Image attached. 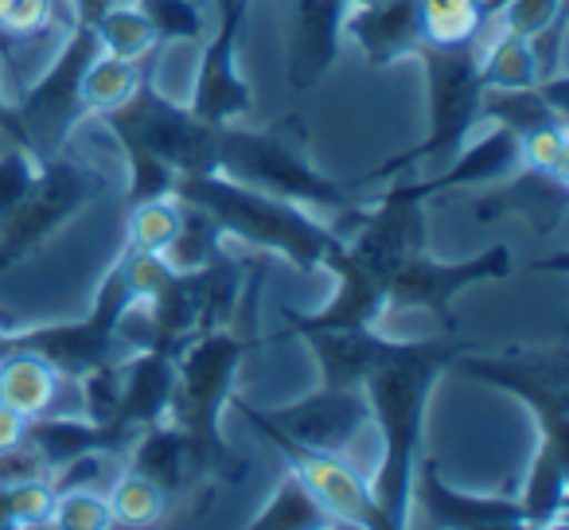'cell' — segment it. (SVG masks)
<instances>
[{"mask_svg":"<svg viewBox=\"0 0 569 530\" xmlns=\"http://www.w3.org/2000/svg\"><path fill=\"white\" fill-rule=\"evenodd\" d=\"M566 488H569V457L558 444H538V457L530 464L527 491H522V519L527 527H553L566 511Z\"/></svg>","mask_w":569,"mask_h":530,"instance_id":"27","label":"cell"},{"mask_svg":"<svg viewBox=\"0 0 569 530\" xmlns=\"http://www.w3.org/2000/svg\"><path fill=\"white\" fill-rule=\"evenodd\" d=\"M289 441L309 444V449L343 452L371 421V402L363 387H325L317 394L301 398L281 410H261Z\"/></svg>","mask_w":569,"mask_h":530,"instance_id":"16","label":"cell"},{"mask_svg":"<svg viewBox=\"0 0 569 530\" xmlns=\"http://www.w3.org/2000/svg\"><path fill=\"white\" fill-rule=\"evenodd\" d=\"M36 476H48L40 452L28 441L12 444V449H0V483H20V480H36Z\"/></svg>","mask_w":569,"mask_h":530,"instance_id":"43","label":"cell"},{"mask_svg":"<svg viewBox=\"0 0 569 530\" xmlns=\"http://www.w3.org/2000/svg\"><path fill=\"white\" fill-rule=\"evenodd\" d=\"M137 304L133 289H129L126 273L113 261L110 273H106L102 289L94 293V304L82 320L74 324H48V328H24V332H12V328H0V356L9 351H32L43 363L56 367L63 379H82L94 367L110 363L113 343H118L121 317Z\"/></svg>","mask_w":569,"mask_h":530,"instance_id":"7","label":"cell"},{"mask_svg":"<svg viewBox=\"0 0 569 530\" xmlns=\"http://www.w3.org/2000/svg\"><path fill=\"white\" fill-rule=\"evenodd\" d=\"M522 168V144L519 133L499 121H488V133L472 144H460V152L452 157V164L445 172L418 180L421 196H437V191H457V188H480V183L507 180Z\"/></svg>","mask_w":569,"mask_h":530,"instance_id":"22","label":"cell"},{"mask_svg":"<svg viewBox=\"0 0 569 530\" xmlns=\"http://www.w3.org/2000/svg\"><path fill=\"white\" fill-rule=\"evenodd\" d=\"M289 336H301L320 359L325 387H363L375 363L395 356L402 340H387L375 328H297ZM284 340V336H281Z\"/></svg>","mask_w":569,"mask_h":530,"instance_id":"21","label":"cell"},{"mask_svg":"<svg viewBox=\"0 0 569 530\" xmlns=\"http://www.w3.org/2000/svg\"><path fill=\"white\" fill-rule=\"evenodd\" d=\"M250 527L253 530H328V527H336V522H332V514L320 507V499L301 483V476L289 472L277 483L269 503L253 514Z\"/></svg>","mask_w":569,"mask_h":530,"instance_id":"29","label":"cell"},{"mask_svg":"<svg viewBox=\"0 0 569 530\" xmlns=\"http://www.w3.org/2000/svg\"><path fill=\"white\" fill-rule=\"evenodd\" d=\"M59 382H63V374L32 351L0 356V406L24 413V418H40V413L51 410Z\"/></svg>","mask_w":569,"mask_h":530,"instance_id":"26","label":"cell"},{"mask_svg":"<svg viewBox=\"0 0 569 530\" xmlns=\"http://www.w3.org/2000/svg\"><path fill=\"white\" fill-rule=\"evenodd\" d=\"M468 351L457 336L441 340H402L395 356L371 367L363 379V394L371 402V421L382 433V464L371 480V496L382 507L390 530L410 522L413 507V468L421 457V433H426V410L433 382Z\"/></svg>","mask_w":569,"mask_h":530,"instance_id":"1","label":"cell"},{"mask_svg":"<svg viewBox=\"0 0 569 530\" xmlns=\"http://www.w3.org/2000/svg\"><path fill=\"white\" fill-rule=\"evenodd\" d=\"M325 270L336 273V297L325 312H289L281 309L284 317V332H297V328H375L382 317H387V273L371 261H363L348 242H336L325 258ZM277 336V340H281Z\"/></svg>","mask_w":569,"mask_h":530,"instance_id":"15","label":"cell"},{"mask_svg":"<svg viewBox=\"0 0 569 530\" xmlns=\"http://www.w3.org/2000/svg\"><path fill=\"white\" fill-rule=\"evenodd\" d=\"M133 4L152 24L157 43H172V40L203 43L207 32H211V20L203 17V9H199L196 0H133Z\"/></svg>","mask_w":569,"mask_h":530,"instance_id":"34","label":"cell"},{"mask_svg":"<svg viewBox=\"0 0 569 530\" xmlns=\"http://www.w3.org/2000/svg\"><path fill=\"white\" fill-rule=\"evenodd\" d=\"M4 4H9V0H0V12H4Z\"/></svg>","mask_w":569,"mask_h":530,"instance_id":"48","label":"cell"},{"mask_svg":"<svg viewBox=\"0 0 569 530\" xmlns=\"http://www.w3.org/2000/svg\"><path fill=\"white\" fill-rule=\"evenodd\" d=\"M129 157V191H126V207H137V203H149V199H164L172 196V183H176V172L164 164L160 157H152L149 149H141L137 141H121Z\"/></svg>","mask_w":569,"mask_h":530,"instance_id":"37","label":"cell"},{"mask_svg":"<svg viewBox=\"0 0 569 530\" xmlns=\"http://www.w3.org/2000/svg\"><path fill=\"white\" fill-rule=\"evenodd\" d=\"M421 43L433 48H465L476 43L496 12V0H418Z\"/></svg>","mask_w":569,"mask_h":530,"instance_id":"28","label":"cell"},{"mask_svg":"<svg viewBox=\"0 0 569 530\" xmlns=\"http://www.w3.org/2000/svg\"><path fill=\"white\" fill-rule=\"evenodd\" d=\"M176 394V356L160 348H144L133 359H121V402L110 426L126 437L168 418Z\"/></svg>","mask_w":569,"mask_h":530,"instance_id":"19","label":"cell"},{"mask_svg":"<svg viewBox=\"0 0 569 530\" xmlns=\"http://www.w3.org/2000/svg\"><path fill=\"white\" fill-rule=\"evenodd\" d=\"M348 0H297L293 51H289V82L293 90H312L340 56Z\"/></svg>","mask_w":569,"mask_h":530,"instance_id":"20","label":"cell"},{"mask_svg":"<svg viewBox=\"0 0 569 530\" xmlns=\"http://www.w3.org/2000/svg\"><path fill=\"white\" fill-rule=\"evenodd\" d=\"M176 203H180V199H176ZM219 246H222L219 222L199 211V207L180 203V230H176V238L164 246L168 266H172L176 273H191V270H199V266H207Z\"/></svg>","mask_w":569,"mask_h":530,"instance_id":"32","label":"cell"},{"mask_svg":"<svg viewBox=\"0 0 569 530\" xmlns=\"http://www.w3.org/2000/svg\"><path fill=\"white\" fill-rule=\"evenodd\" d=\"M51 527L59 530H110L113 527V511L110 499L102 491H59L56 496V511H51Z\"/></svg>","mask_w":569,"mask_h":530,"instance_id":"38","label":"cell"},{"mask_svg":"<svg viewBox=\"0 0 569 530\" xmlns=\"http://www.w3.org/2000/svg\"><path fill=\"white\" fill-rule=\"evenodd\" d=\"M176 230H180V203L172 196L129 207V246H137V250L164 253Z\"/></svg>","mask_w":569,"mask_h":530,"instance_id":"35","label":"cell"},{"mask_svg":"<svg viewBox=\"0 0 569 530\" xmlns=\"http://www.w3.org/2000/svg\"><path fill=\"white\" fill-rule=\"evenodd\" d=\"M522 144V168L530 172L553 176V180H569V133L566 121H550L530 133L519 137Z\"/></svg>","mask_w":569,"mask_h":530,"instance_id":"36","label":"cell"},{"mask_svg":"<svg viewBox=\"0 0 569 530\" xmlns=\"http://www.w3.org/2000/svg\"><path fill=\"white\" fill-rule=\"evenodd\" d=\"M71 4H74V20H82V24H94V20L110 9L113 0H71Z\"/></svg>","mask_w":569,"mask_h":530,"instance_id":"46","label":"cell"},{"mask_svg":"<svg viewBox=\"0 0 569 530\" xmlns=\"http://www.w3.org/2000/svg\"><path fill=\"white\" fill-rule=\"evenodd\" d=\"M9 488V507H12V527H51V511H56V488L48 476L36 480L4 483Z\"/></svg>","mask_w":569,"mask_h":530,"instance_id":"42","label":"cell"},{"mask_svg":"<svg viewBox=\"0 0 569 530\" xmlns=\"http://www.w3.org/2000/svg\"><path fill=\"white\" fill-rule=\"evenodd\" d=\"M126 468L149 476L168 496V503L188 496V491L203 480L196 468V457H191L188 433H183L172 418L157 421V426L141 429V433L133 437V444H129V452H126Z\"/></svg>","mask_w":569,"mask_h":530,"instance_id":"23","label":"cell"},{"mask_svg":"<svg viewBox=\"0 0 569 530\" xmlns=\"http://www.w3.org/2000/svg\"><path fill=\"white\" fill-rule=\"evenodd\" d=\"M94 32L102 51H110L118 59H144L157 48L152 24L144 20V12L137 9L133 0H113L110 9L94 20Z\"/></svg>","mask_w":569,"mask_h":530,"instance_id":"31","label":"cell"},{"mask_svg":"<svg viewBox=\"0 0 569 530\" xmlns=\"http://www.w3.org/2000/svg\"><path fill=\"white\" fill-rule=\"evenodd\" d=\"M566 203H569V183L566 180H553V176L519 168L515 176H507L503 191H491V196L480 199L476 219L491 222V219H503V214H519V219H527L530 227L550 230L561 222Z\"/></svg>","mask_w":569,"mask_h":530,"instance_id":"25","label":"cell"},{"mask_svg":"<svg viewBox=\"0 0 569 530\" xmlns=\"http://www.w3.org/2000/svg\"><path fill=\"white\" fill-rule=\"evenodd\" d=\"M348 4H363V0H348Z\"/></svg>","mask_w":569,"mask_h":530,"instance_id":"49","label":"cell"},{"mask_svg":"<svg viewBox=\"0 0 569 530\" xmlns=\"http://www.w3.org/2000/svg\"><path fill=\"white\" fill-rule=\"evenodd\" d=\"M457 367L468 379L491 382L499 390H511L527 402V410L542 426V441L566 449V421H569V351H511V356H460Z\"/></svg>","mask_w":569,"mask_h":530,"instance_id":"11","label":"cell"},{"mask_svg":"<svg viewBox=\"0 0 569 530\" xmlns=\"http://www.w3.org/2000/svg\"><path fill=\"white\" fill-rule=\"evenodd\" d=\"M118 141H137L160 157L176 176H207L219 172V126L180 110L176 102L157 94L152 87V59L144 67L137 90L113 110L98 113Z\"/></svg>","mask_w":569,"mask_h":530,"instance_id":"6","label":"cell"},{"mask_svg":"<svg viewBox=\"0 0 569 530\" xmlns=\"http://www.w3.org/2000/svg\"><path fill=\"white\" fill-rule=\"evenodd\" d=\"M395 180L398 183L379 203L367 211L351 207V214L336 230L359 258L379 266L382 273L426 253V196L418 191V180H406V176Z\"/></svg>","mask_w":569,"mask_h":530,"instance_id":"13","label":"cell"},{"mask_svg":"<svg viewBox=\"0 0 569 530\" xmlns=\"http://www.w3.org/2000/svg\"><path fill=\"white\" fill-rule=\"evenodd\" d=\"M343 32L359 43L367 63L382 71L421 48V9L418 0H363L348 9Z\"/></svg>","mask_w":569,"mask_h":530,"instance_id":"18","label":"cell"},{"mask_svg":"<svg viewBox=\"0 0 569 530\" xmlns=\"http://www.w3.org/2000/svg\"><path fill=\"white\" fill-rule=\"evenodd\" d=\"M0 328H12V324H9V320H4V317H0Z\"/></svg>","mask_w":569,"mask_h":530,"instance_id":"47","label":"cell"},{"mask_svg":"<svg viewBox=\"0 0 569 530\" xmlns=\"http://www.w3.org/2000/svg\"><path fill=\"white\" fill-rule=\"evenodd\" d=\"M164 507H168V496L149 476L133 472V468H121L110 491L113 527H152V522L164 514Z\"/></svg>","mask_w":569,"mask_h":530,"instance_id":"33","label":"cell"},{"mask_svg":"<svg viewBox=\"0 0 569 530\" xmlns=\"http://www.w3.org/2000/svg\"><path fill=\"white\" fill-rule=\"evenodd\" d=\"M0 141H4V144H24V149H28L24 121H20L17 106H12L4 94H0Z\"/></svg>","mask_w":569,"mask_h":530,"instance_id":"44","label":"cell"},{"mask_svg":"<svg viewBox=\"0 0 569 530\" xmlns=\"http://www.w3.org/2000/svg\"><path fill=\"white\" fill-rule=\"evenodd\" d=\"M144 67H149V56H144ZM144 67H141V59H118V56H110V51H98V56L90 59L87 74H82V87H79L82 110L106 113V110H113V106H121L137 90Z\"/></svg>","mask_w":569,"mask_h":530,"instance_id":"30","label":"cell"},{"mask_svg":"<svg viewBox=\"0 0 569 530\" xmlns=\"http://www.w3.org/2000/svg\"><path fill=\"white\" fill-rule=\"evenodd\" d=\"M413 56L426 67V87H429L426 141L398 152V157H390L387 164H379L367 180H359L356 188L418 172L429 160H452L460 152V144L472 137V129L480 126V98H483V90H488V79H483V71H480V40L465 43V48H433V43H421Z\"/></svg>","mask_w":569,"mask_h":530,"instance_id":"4","label":"cell"},{"mask_svg":"<svg viewBox=\"0 0 569 530\" xmlns=\"http://www.w3.org/2000/svg\"><path fill=\"white\" fill-rule=\"evenodd\" d=\"M24 441L40 452L43 468H48V476H51L56 468L71 464L74 457H82V452H98V449L118 452V457L126 460L133 437H126L113 426H98V421H90V418L74 421V418H48V413H40V418H28Z\"/></svg>","mask_w":569,"mask_h":530,"instance_id":"24","label":"cell"},{"mask_svg":"<svg viewBox=\"0 0 569 530\" xmlns=\"http://www.w3.org/2000/svg\"><path fill=\"white\" fill-rule=\"evenodd\" d=\"M172 199L211 214L222 234H234L238 242L253 246V250L289 258L301 273L320 270L328 250L340 242L336 227L312 219L301 203L269 196V191H258L250 183H238L222 172L176 176Z\"/></svg>","mask_w":569,"mask_h":530,"instance_id":"2","label":"cell"},{"mask_svg":"<svg viewBox=\"0 0 569 530\" xmlns=\"http://www.w3.org/2000/svg\"><path fill=\"white\" fill-rule=\"evenodd\" d=\"M102 51L98 43L94 24H82L74 20L67 28L63 43H59V56L51 59V67L43 71V79L28 90L24 98L17 102V113L24 121V133H28V149H32L36 160H48L59 157L63 141L71 137V129L82 121V74H87L90 59Z\"/></svg>","mask_w":569,"mask_h":530,"instance_id":"9","label":"cell"},{"mask_svg":"<svg viewBox=\"0 0 569 530\" xmlns=\"http://www.w3.org/2000/svg\"><path fill=\"white\" fill-rule=\"evenodd\" d=\"M36 172H40V160L32 157V149L4 144V152H0V222L20 207V199L32 188Z\"/></svg>","mask_w":569,"mask_h":530,"instance_id":"40","label":"cell"},{"mask_svg":"<svg viewBox=\"0 0 569 530\" xmlns=\"http://www.w3.org/2000/svg\"><path fill=\"white\" fill-rule=\"evenodd\" d=\"M561 12H566V0H496L491 24L511 36H522V40H535Z\"/></svg>","mask_w":569,"mask_h":530,"instance_id":"39","label":"cell"},{"mask_svg":"<svg viewBox=\"0 0 569 530\" xmlns=\"http://www.w3.org/2000/svg\"><path fill=\"white\" fill-rule=\"evenodd\" d=\"M98 191H102V180L90 168L67 160L63 152L40 160V172H36L28 196L20 199V207L9 219L0 222V273H9L28 253L40 250Z\"/></svg>","mask_w":569,"mask_h":530,"instance_id":"10","label":"cell"},{"mask_svg":"<svg viewBox=\"0 0 569 530\" xmlns=\"http://www.w3.org/2000/svg\"><path fill=\"white\" fill-rule=\"evenodd\" d=\"M515 253L511 246H491L480 258L460 261V266H441L429 261L426 253L402 261L398 270L387 273V312L398 309H426L441 324L445 336H457V317H452V301L465 293L468 286L480 281L511 278Z\"/></svg>","mask_w":569,"mask_h":530,"instance_id":"12","label":"cell"},{"mask_svg":"<svg viewBox=\"0 0 569 530\" xmlns=\"http://www.w3.org/2000/svg\"><path fill=\"white\" fill-rule=\"evenodd\" d=\"M79 382H82V410H87V418L98 421V426H110L121 402V359L94 367Z\"/></svg>","mask_w":569,"mask_h":530,"instance_id":"41","label":"cell"},{"mask_svg":"<svg viewBox=\"0 0 569 530\" xmlns=\"http://www.w3.org/2000/svg\"><path fill=\"white\" fill-rule=\"evenodd\" d=\"M214 12H219V28L203 48V67H199L188 110L211 126H230L253 110V90L238 74V36H242L250 0H227Z\"/></svg>","mask_w":569,"mask_h":530,"instance_id":"14","label":"cell"},{"mask_svg":"<svg viewBox=\"0 0 569 530\" xmlns=\"http://www.w3.org/2000/svg\"><path fill=\"white\" fill-rule=\"evenodd\" d=\"M219 172L293 203L328 207V211L351 207L348 188L328 180L305 160L301 137H289V126L261 129V133L219 126Z\"/></svg>","mask_w":569,"mask_h":530,"instance_id":"5","label":"cell"},{"mask_svg":"<svg viewBox=\"0 0 569 530\" xmlns=\"http://www.w3.org/2000/svg\"><path fill=\"white\" fill-rule=\"evenodd\" d=\"M227 406L238 413V418L250 421V426L258 429V433L266 437L273 449H281V457L289 460V468H293L297 476H301L305 488L320 499V507L332 514L336 527L390 530L387 514H382V507L375 503V496H371V483H367L363 476H359L356 468L343 460V452L309 449V444L289 441V437H284L273 421H266V413L253 410V406L246 402V398H238V394H230Z\"/></svg>","mask_w":569,"mask_h":530,"instance_id":"8","label":"cell"},{"mask_svg":"<svg viewBox=\"0 0 569 530\" xmlns=\"http://www.w3.org/2000/svg\"><path fill=\"white\" fill-rule=\"evenodd\" d=\"M413 503L421 507L429 527L445 530H519L527 527L519 499L499 496H465L441 480L433 457H418L413 468Z\"/></svg>","mask_w":569,"mask_h":530,"instance_id":"17","label":"cell"},{"mask_svg":"<svg viewBox=\"0 0 569 530\" xmlns=\"http://www.w3.org/2000/svg\"><path fill=\"white\" fill-rule=\"evenodd\" d=\"M24 429H28V418L9 406H0V449H12V444L24 441Z\"/></svg>","mask_w":569,"mask_h":530,"instance_id":"45","label":"cell"},{"mask_svg":"<svg viewBox=\"0 0 569 530\" xmlns=\"http://www.w3.org/2000/svg\"><path fill=\"white\" fill-rule=\"evenodd\" d=\"M261 340H242L230 328H214L196 340H188L176 356V394L168 406V418L188 433L191 457L199 476H214L219 483H242L250 464L222 441L219 418L234 394V374Z\"/></svg>","mask_w":569,"mask_h":530,"instance_id":"3","label":"cell"}]
</instances>
